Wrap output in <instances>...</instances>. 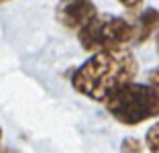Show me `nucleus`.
<instances>
[{"instance_id": "f257e3e1", "label": "nucleus", "mask_w": 159, "mask_h": 153, "mask_svg": "<svg viewBox=\"0 0 159 153\" xmlns=\"http://www.w3.org/2000/svg\"><path fill=\"white\" fill-rule=\"evenodd\" d=\"M139 74V63L131 49L96 51L71 74V86L78 94L96 102H104L120 86L133 82Z\"/></svg>"}, {"instance_id": "f03ea898", "label": "nucleus", "mask_w": 159, "mask_h": 153, "mask_svg": "<svg viewBox=\"0 0 159 153\" xmlns=\"http://www.w3.org/2000/svg\"><path fill=\"white\" fill-rule=\"evenodd\" d=\"M108 114L120 125L135 127L159 116V90L153 84L129 82L104 100Z\"/></svg>"}, {"instance_id": "7ed1b4c3", "label": "nucleus", "mask_w": 159, "mask_h": 153, "mask_svg": "<svg viewBox=\"0 0 159 153\" xmlns=\"http://www.w3.org/2000/svg\"><path fill=\"white\" fill-rule=\"evenodd\" d=\"M78 41L86 51H106L118 49L135 41V23L133 14H98L78 33Z\"/></svg>"}, {"instance_id": "20e7f679", "label": "nucleus", "mask_w": 159, "mask_h": 153, "mask_svg": "<svg viewBox=\"0 0 159 153\" xmlns=\"http://www.w3.org/2000/svg\"><path fill=\"white\" fill-rule=\"evenodd\" d=\"M61 27L80 33L90 21L98 16V8L92 0H63L55 10Z\"/></svg>"}, {"instance_id": "39448f33", "label": "nucleus", "mask_w": 159, "mask_h": 153, "mask_svg": "<svg viewBox=\"0 0 159 153\" xmlns=\"http://www.w3.org/2000/svg\"><path fill=\"white\" fill-rule=\"evenodd\" d=\"M133 23H135V41H133V45H141L155 31H159V10L147 8L143 12L133 14Z\"/></svg>"}, {"instance_id": "423d86ee", "label": "nucleus", "mask_w": 159, "mask_h": 153, "mask_svg": "<svg viewBox=\"0 0 159 153\" xmlns=\"http://www.w3.org/2000/svg\"><path fill=\"white\" fill-rule=\"evenodd\" d=\"M145 143L151 153H159V123H155L145 135Z\"/></svg>"}, {"instance_id": "0eeeda50", "label": "nucleus", "mask_w": 159, "mask_h": 153, "mask_svg": "<svg viewBox=\"0 0 159 153\" xmlns=\"http://www.w3.org/2000/svg\"><path fill=\"white\" fill-rule=\"evenodd\" d=\"M120 153H143V143L137 137H126V139H122Z\"/></svg>"}, {"instance_id": "6e6552de", "label": "nucleus", "mask_w": 159, "mask_h": 153, "mask_svg": "<svg viewBox=\"0 0 159 153\" xmlns=\"http://www.w3.org/2000/svg\"><path fill=\"white\" fill-rule=\"evenodd\" d=\"M118 2H120L126 10H137L143 2H145V0H118Z\"/></svg>"}, {"instance_id": "1a4fd4ad", "label": "nucleus", "mask_w": 159, "mask_h": 153, "mask_svg": "<svg viewBox=\"0 0 159 153\" xmlns=\"http://www.w3.org/2000/svg\"><path fill=\"white\" fill-rule=\"evenodd\" d=\"M147 80H149V84H153L155 88L159 90V67H153L149 72V76H147Z\"/></svg>"}, {"instance_id": "9d476101", "label": "nucleus", "mask_w": 159, "mask_h": 153, "mask_svg": "<svg viewBox=\"0 0 159 153\" xmlns=\"http://www.w3.org/2000/svg\"><path fill=\"white\" fill-rule=\"evenodd\" d=\"M0 153H19V151H14V149H2Z\"/></svg>"}, {"instance_id": "9b49d317", "label": "nucleus", "mask_w": 159, "mask_h": 153, "mask_svg": "<svg viewBox=\"0 0 159 153\" xmlns=\"http://www.w3.org/2000/svg\"><path fill=\"white\" fill-rule=\"evenodd\" d=\"M6 2H12V0H0V4H6Z\"/></svg>"}, {"instance_id": "f8f14e48", "label": "nucleus", "mask_w": 159, "mask_h": 153, "mask_svg": "<svg viewBox=\"0 0 159 153\" xmlns=\"http://www.w3.org/2000/svg\"><path fill=\"white\" fill-rule=\"evenodd\" d=\"M157 51H159V31H157Z\"/></svg>"}, {"instance_id": "ddd939ff", "label": "nucleus", "mask_w": 159, "mask_h": 153, "mask_svg": "<svg viewBox=\"0 0 159 153\" xmlns=\"http://www.w3.org/2000/svg\"><path fill=\"white\" fill-rule=\"evenodd\" d=\"M0 145H2V129H0Z\"/></svg>"}]
</instances>
